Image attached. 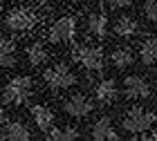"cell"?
<instances>
[{
	"mask_svg": "<svg viewBox=\"0 0 157 141\" xmlns=\"http://www.w3.org/2000/svg\"><path fill=\"white\" fill-rule=\"evenodd\" d=\"M2 139L27 141V139H32V132L27 130V125L20 123V121H7L5 123V132H2Z\"/></svg>",
	"mask_w": 157,
	"mask_h": 141,
	"instance_id": "10",
	"label": "cell"
},
{
	"mask_svg": "<svg viewBox=\"0 0 157 141\" xmlns=\"http://www.w3.org/2000/svg\"><path fill=\"white\" fill-rule=\"evenodd\" d=\"M16 63V47L11 40L0 38V67H11Z\"/></svg>",
	"mask_w": 157,
	"mask_h": 141,
	"instance_id": "17",
	"label": "cell"
},
{
	"mask_svg": "<svg viewBox=\"0 0 157 141\" xmlns=\"http://www.w3.org/2000/svg\"><path fill=\"white\" fill-rule=\"evenodd\" d=\"M112 29H115V34L121 36V38H130L139 32V23L132 16H119L115 20V27H112Z\"/></svg>",
	"mask_w": 157,
	"mask_h": 141,
	"instance_id": "11",
	"label": "cell"
},
{
	"mask_svg": "<svg viewBox=\"0 0 157 141\" xmlns=\"http://www.w3.org/2000/svg\"><path fill=\"white\" fill-rule=\"evenodd\" d=\"M124 128L132 135H139V132H146V130H153L155 125V112L141 108V105H132L130 110L126 112V117L121 119Z\"/></svg>",
	"mask_w": 157,
	"mask_h": 141,
	"instance_id": "1",
	"label": "cell"
},
{
	"mask_svg": "<svg viewBox=\"0 0 157 141\" xmlns=\"http://www.w3.org/2000/svg\"><path fill=\"white\" fill-rule=\"evenodd\" d=\"M36 5H45V2H49V0H34Z\"/></svg>",
	"mask_w": 157,
	"mask_h": 141,
	"instance_id": "23",
	"label": "cell"
},
{
	"mask_svg": "<svg viewBox=\"0 0 157 141\" xmlns=\"http://www.w3.org/2000/svg\"><path fill=\"white\" fill-rule=\"evenodd\" d=\"M155 58H157V43H155V36H148L139 43V61L144 65H155Z\"/></svg>",
	"mask_w": 157,
	"mask_h": 141,
	"instance_id": "13",
	"label": "cell"
},
{
	"mask_svg": "<svg viewBox=\"0 0 157 141\" xmlns=\"http://www.w3.org/2000/svg\"><path fill=\"white\" fill-rule=\"evenodd\" d=\"M112 9H119V7H128V5H132V0H105Z\"/></svg>",
	"mask_w": 157,
	"mask_h": 141,
	"instance_id": "21",
	"label": "cell"
},
{
	"mask_svg": "<svg viewBox=\"0 0 157 141\" xmlns=\"http://www.w3.org/2000/svg\"><path fill=\"white\" fill-rule=\"evenodd\" d=\"M32 90H34V81L29 79V76H16V79H11L5 85L2 98H5V103L18 105V103H23L25 98L32 94Z\"/></svg>",
	"mask_w": 157,
	"mask_h": 141,
	"instance_id": "3",
	"label": "cell"
},
{
	"mask_svg": "<svg viewBox=\"0 0 157 141\" xmlns=\"http://www.w3.org/2000/svg\"><path fill=\"white\" fill-rule=\"evenodd\" d=\"M36 23H38L36 13L32 9H27V7H18V9H13L9 16H7V27H9L11 32H16V34H23L27 29H32Z\"/></svg>",
	"mask_w": 157,
	"mask_h": 141,
	"instance_id": "5",
	"label": "cell"
},
{
	"mask_svg": "<svg viewBox=\"0 0 157 141\" xmlns=\"http://www.w3.org/2000/svg\"><path fill=\"white\" fill-rule=\"evenodd\" d=\"M43 79H45V83L52 90H67L76 83V74L65 63H56V65H52L49 69H45Z\"/></svg>",
	"mask_w": 157,
	"mask_h": 141,
	"instance_id": "2",
	"label": "cell"
},
{
	"mask_svg": "<svg viewBox=\"0 0 157 141\" xmlns=\"http://www.w3.org/2000/svg\"><path fill=\"white\" fill-rule=\"evenodd\" d=\"M92 110H94V101L85 94H74L65 101V112L74 119L88 117V114H92Z\"/></svg>",
	"mask_w": 157,
	"mask_h": 141,
	"instance_id": "8",
	"label": "cell"
},
{
	"mask_svg": "<svg viewBox=\"0 0 157 141\" xmlns=\"http://www.w3.org/2000/svg\"><path fill=\"white\" fill-rule=\"evenodd\" d=\"M141 11H144V16L148 23H155L157 18V7H155V0H144V7H141Z\"/></svg>",
	"mask_w": 157,
	"mask_h": 141,
	"instance_id": "20",
	"label": "cell"
},
{
	"mask_svg": "<svg viewBox=\"0 0 157 141\" xmlns=\"http://www.w3.org/2000/svg\"><path fill=\"white\" fill-rule=\"evenodd\" d=\"M92 139H97V141H103V139L117 141L121 137H119V132L112 128L110 119L108 117H101V119H97V121H94V125H92Z\"/></svg>",
	"mask_w": 157,
	"mask_h": 141,
	"instance_id": "9",
	"label": "cell"
},
{
	"mask_svg": "<svg viewBox=\"0 0 157 141\" xmlns=\"http://www.w3.org/2000/svg\"><path fill=\"white\" fill-rule=\"evenodd\" d=\"M47 137L54 139V141H70V139H78L81 137V132H78L76 128H72V125H67V128H49L47 130Z\"/></svg>",
	"mask_w": 157,
	"mask_h": 141,
	"instance_id": "18",
	"label": "cell"
},
{
	"mask_svg": "<svg viewBox=\"0 0 157 141\" xmlns=\"http://www.w3.org/2000/svg\"><path fill=\"white\" fill-rule=\"evenodd\" d=\"M0 123H5V108L0 105Z\"/></svg>",
	"mask_w": 157,
	"mask_h": 141,
	"instance_id": "22",
	"label": "cell"
},
{
	"mask_svg": "<svg viewBox=\"0 0 157 141\" xmlns=\"http://www.w3.org/2000/svg\"><path fill=\"white\" fill-rule=\"evenodd\" d=\"M94 96H97V101L101 103V105H108V103H112L117 98V83L115 81H101L97 85V90H94Z\"/></svg>",
	"mask_w": 157,
	"mask_h": 141,
	"instance_id": "12",
	"label": "cell"
},
{
	"mask_svg": "<svg viewBox=\"0 0 157 141\" xmlns=\"http://www.w3.org/2000/svg\"><path fill=\"white\" fill-rule=\"evenodd\" d=\"M32 119H34V123L45 132L54 125V112H49L45 105H34L32 108Z\"/></svg>",
	"mask_w": 157,
	"mask_h": 141,
	"instance_id": "14",
	"label": "cell"
},
{
	"mask_svg": "<svg viewBox=\"0 0 157 141\" xmlns=\"http://www.w3.org/2000/svg\"><path fill=\"white\" fill-rule=\"evenodd\" d=\"M27 58H29L32 65H40L47 58V49L43 47V43H34V45L27 47Z\"/></svg>",
	"mask_w": 157,
	"mask_h": 141,
	"instance_id": "19",
	"label": "cell"
},
{
	"mask_svg": "<svg viewBox=\"0 0 157 141\" xmlns=\"http://www.w3.org/2000/svg\"><path fill=\"white\" fill-rule=\"evenodd\" d=\"M85 25H88V32H90V34H94V36H99V38H103V36H105V29H108V20H105L103 13H99V11L90 13L88 20H85Z\"/></svg>",
	"mask_w": 157,
	"mask_h": 141,
	"instance_id": "16",
	"label": "cell"
},
{
	"mask_svg": "<svg viewBox=\"0 0 157 141\" xmlns=\"http://www.w3.org/2000/svg\"><path fill=\"white\" fill-rule=\"evenodd\" d=\"M74 58L81 63L85 69H90V72H101L103 69V52L99 47H76L74 49Z\"/></svg>",
	"mask_w": 157,
	"mask_h": 141,
	"instance_id": "6",
	"label": "cell"
},
{
	"mask_svg": "<svg viewBox=\"0 0 157 141\" xmlns=\"http://www.w3.org/2000/svg\"><path fill=\"white\" fill-rule=\"evenodd\" d=\"M74 34H76V18L74 16H63L49 27L47 38L52 43H67V40L74 38Z\"/></svg>",
	"mask_w": 157,
	"mask_h": 141,
	"instance_id": "4",
	"label": "cell"
},
{
	"mask_svg": "<svg viewBox=\"0 0 157 141\" xmlns=\"http://www.w3.org/2000/svg\"><path fill=\"white\" fill-rule=\"evenodd\" d=\"M74 2H78V0H74Z\"/></svg>",
	"mask_w": 157,
	"mask_h": 141,
	"instance_id": "24",
	"label": "cell"
},
{
	"mask_svg": "<svg viewBox=\"0 0 157 141\" xmlns=\"http://www.w3.org/2000/svg\"><path fill=\"white\" fill-rule=\"evenodd\" d=\"M124 92L128 98H148L153 92V87H151V81L146 79V76H141V74H130V76H126V81H124Z\"/></svg>",
	"mask_w": 157,
	"mask_h": 141,
	"instance_id": "7",
	"label": "cell"
},
{
	"mask_svg": "<svg viewBox=\"0 0 157 141\" xmlns=\"http://www.w3.org/2000/svg\"><path fill=\"white\" fill-rule=\"evenodd\" d=\"M110 61H112V65H115V67L126 69V67H130V65H132L135 54H132V49H130V47H117V49H112Z\"/></svg>",
	"mask_w": 157,
	"mask_h": 141,
	"instance_id": "15",
	"label": "cell"
}]
</instances>
